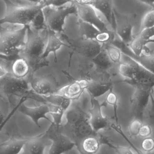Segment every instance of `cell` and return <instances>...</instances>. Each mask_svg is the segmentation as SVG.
Wrapping results in <instances>:
<instances>
[{"label": "cell", "mask_w": 154, "mask_h": 154, "mask_svg": "<svg viewBox=\"0 0 154 154\" xmlns=\"http://www.w3.org/2000/svg\"><path fill=\"white\" fill-rule=\"evenodd\" d=\"M44 30H36L28 26L25 46L18 54L19 57L28 61L33 74L40 69L48 66L49 64L48 60L42 58L48 38V32L44 35L42 34Z\"/></svg>", "instance_id": "obj_1"}, {"label": "cell", "mask_w": 154, "mask_h": 154, "mask_svg": "<svg viewBox=\"0 0 154 154\" xmlns=\"http://www.w3.org/2000/svg\"><path fill=\"white\" fill-rule=\"evenodd\" d=\"M0 26V57L12 60L25 46L28 26L17 29V25Z\"/></svg>", "instance_id": "obj_2"}, {"label": "cell", "mask_w": 154, "mask_h": 154, "mask_svg": "<svg viewBox=\"0 0 154 154\" xmlns=\"http://www.w3.org/2000/svg\"><path fill=\"white\" fill-rule=\"evenodd\" d=\"M0 95L2 98L8 100L11 104L12 99L16 97L20 100L26 98L44 104L46 103L42 96L38 95L32 89L28 77L19 79L14 76L11 73L0 78Z\"/></svg>", "instance_id": "obj_3"}, {"label": "cell", "mask_w": 154, "mask_h": 154, "mask_svg": "<svg viewBox=\"0 0 154 154\" xmlns=\"http://www.w3.org/2000/svg\"><path fill=\"white\" fill-rule=\"evenodd\" d=\"M6 5L5 15L0 19V26L5 23L30 26L35 17L45 7L44 4L22 5L12 0H2Z\"/></svg>", "instance_id": "obj_4"}, {"label": "cell", "mask_w": 154, "mask_h": 154, "mask_svg": "<svg viewBox=\"0 0 154 154\" xmlns=\"http://www.w3.org/2000/svg\"><path fill=\"white\" fill-rule=\"evenodd\" d=\"M42 11L48 29L60 34L64 33L66 18L71 14L77 15L76 6L73 2L59 7L51 5L45 6Z\"/></svg>", "instance_id": "obj_5"}, {"label": "cell", "mask_w": 154, "mask_h": 154, "mask_svg": "<svg viewBox=\"0 0 154 154\" xmlns=\"http://www.w3.org/2000/svg\"><path fill=\"white\" fill-rule=\"evenodd\" d=\"M114 29L118 37L123 42L128 45L133 40V30L137 22L136 14H128L121 13L114 7Z\"/></svg>", "instance_id": "obj_6"}, {"label": "cell", "mask_w": 154, "mask_h": 154, "mask_svg": "<svg viewBox=\"0 0 154 154\" xmlns=\"http://www.w3.org/2000/svg\"><path fill=\"white\" fill-rule=\"evenodd\" d=\"M130 65V71L127 79L122 82L128 83L133 87L139 85L153 88L154 86V75L145 68L133 58L124 55Z\"/></svg>", "instance_id": "obj_7"}, {"label": "cell", "mask_w": 154, "mask_h": 154, "mask_svg": "<svg viewBox=\"0 0 154 154\" xmlns=\"http://www.w3.org/2000/svg\"><path fill=\"white\" fill-rule=\"evenodd\" d=\"M60 35L62 38L66 41L70 48L74 51L90 59L97 56L102 49V44L95 40L82 37L76 39L71 38L65 33Z\"/></svg>", "instance_id": "obj_8"}, {"label": "cell", "mask_w": 154, "mask_h": 154, "mask_svg": "<svg viewBox=\"0 0 154 154\" xmlns=\"http://www.w3.org/2000/svg\"><path fill=\"white\" fill-rule=\"evenodd\" d=\"M60 125L52 122L48 129L45 132L48 139L52 142L49 154H63L69 152L75 146L68 137L62 134Z\"/></svg>", "instance_id": "obj_9"}, {"label": "cell", "mask_w": 154, "mask_h": 154, "mask_svg": "<svg viewBox=\"0 0 154 154\" xmlns=\"http://www.w3.org/2000/svg\"><path fill=\"white\" fill-rule=\"evenodd\" d=\"M134 87V92L130 99L131 113L134 119H140L144 122L152 88L139 85Z\"/></svg>", "instance_id": "obj_10"}, {"label": "cell", "mask_w": 154, "mask_h": 154, "mask_svg": "<svg viewBox=\"0 0 154 154\" xmlns=\"http://www.w3.org/2000/svg\"><path fill=\"white\" fill-rule=\"evenodd\" d=\"M28 79L32 89L40 96L56 94L60 88L59 82L55 77L51 75L35 77L34 75L30 74Z\"/></svg>", "instance_id": "obj_11"}, {"label": "cell", "mask_w": 154, "mask_h": 154, "mask_svg": "<svg viewBox=\"0 0 154 154\" xmlns=\"http://www.w3.org/2000/svg\"><path fill=\"white\" fill-rule=\"evenodd\" d=\"M89 119L71 125L67 124L61 125L60 130L62 134L68 137L76 146L83 138L96 132L91 127Z\"/></svg>", "instance_id": "obj_12"}, {"label": "cell", "mask_w": 154, "mask_h": 154, "mask_svg": "<svg viewBox=\"0 0 154 154\" xmlns=\"http://www.w3.org/2000/svg\"><path fill=\"white\" fill-rule=\"evenodd\" d=\"M114 46L118 48L122 54L133 58L141 64L145 68L154 75V50L146 47L143 53L139 56L135 55L128 45L121 40L115 42Z\"/></svg>", "instance_id": "obj_13"}, {"label": "cell", "mask_w": 154, "mask_h": 154, "mask_svg": "<svg viewBox=\"0 0 154 154\" xmlns=\"http://www.w3.org/2000/svg\"><path fill=\"white\" fill-rule=\"evenodd\" d=\"M91 107L88 111L89 112V122L94 131L98 133L99 130L111 128L112 123L107 117L102 115L101 108L106 107L107 103L106 101L100 104L95 98L91 97Z\"/></svg>", "instance_id": "obj_14"}, {"label": "cell", "mask_w": 154, "mask_h": 154, "mask_svg": "<svg viewBox=\"0 0 154 154\" xmlns=\"http://www.w3.org/2000/svg\"><path fill=\"white\" fill-rule=\"evenodd\" d=\"M75 4L76 6L77 15L79 16V19L92 24L100 31L111 29L109 28V26L111 27L110 25L97 14L96 9L92 5L78 3Z\"/></svg>", "instance_id": "obj_15"}, {"label": "cell", "mask_w": 154, "mask_h": 154, "mask_svg": "<svg viewBox=\"0 0 154 154\" xmlns=\"http://www.w3.org/2000/svg\"><path fill=\"white\" fill-rule=\"evenodd\" d=\"M110 140L97 132L86 137L75 146L80 154H96L101 145L107 144Z\"/></svg>", "instance_id": "obj_16"}, {"label": "cell", "mask_w": 154, "mask_h": 154, "mask_svg": "<svg viewBox=\"0 0 154 154\" xmlns=\"http://www.w3.org/2000/svg\"><path fill=\"white\" fill-rule=\"evenodd\" d=\"M18 110L22 114L29 117L38 128L41 127L39 121L41 119H46L51 123L52 122L46 116L47 114L49 113V108L47 103L32 108L27 107L23 103L19 107Z\"/></svg>", "instance_id": "obj_17"}, {"label": "cell", "mask_w": 154, "mask_h": 154, "mask_svg": "<svg viewBox=\"0 0 154 154\" xmlns=\"http://www.w3.org/2000/svg\"><path fill=\"white\" fill-rule=\"evenodd\" d=\"M49 140L45 133L29 137L23 149V154H44L45 148L49 145Z\"/></svg>", "instance_id": "obj_18"}, {"label": "cell", "mask_w": 154, "mask_h": 154, "mask_svg": "<svg viewBox=\"0 0 154 154\" xmlns=\"http://www.w3.org/2000/svg\"><path fill=\"white\" fill-rule=\"evenodd\" d=\"M88 80L86 79L75 80L70 84L60 88L58 91V94L63 95L71 100H76L86 90Z\"/></svg>", "instance_id": "obj_19"}, {"label": "cell", "mask_w": 154, "mask_h": 154, "mask_svg": "<svg viewBox=\"0 0 154 154\" xmlns=\"http://www.w3.org/2000/svg\"><path fill=\"white\" fill-rule=\"evenodd\" d=\"M48 42L42 58V60H47L49 54L53 53L54 55V61L55 63H57V51L63 46L69 48H70V47L62 42L55 32L48 29Z\"/></svg>", "instance_id": "obj_20"}, {"label": "cell", "mask_w": 154, "mask_h": 154, "mask_svg": "<svg viewBox=\"0 0 154 154\" xmlns=\"http://www.w3.org/2000/svg\"><path fill=\"white\" fill-rule=\"evenodd\" d=\"M10 73L14 76L19 79H23L32 74L31 69L28 61L18 56L13 60H11Z\"/></svg>", "instance_id": "obj_21"}, {"label": "cell", "mask_w": 154, "mask_h": 154, "mask_svg": "<svg viewBox=\"0 0 154 154\" xmlns=\"http://www.w3.org/2000/svg\"><path fill=\"white\" fill-rule=\"evenodd\" d=\"M89 5H92L96 10L99 11L103 14L106 18V21L114 30L113 10L114 7L113 0H93Z\"/></svg>", "instance_id": "obj_22"}, {"label": "cell", "mask_w": 154, "mask_h": 154, "mask_svg": "<svg viewBox=\"0 0 154 154\" xmlns=\"http://www.w3.org/2000/svg\"><path fill=\"white\" fill-rule=\"evenodd\" d=\"M29 138L23 139L12 138L0 144V154H19L23 149Z\"/></svg>", "instance_id": "obj_23"}, {"label": "cell", "mask_w": 154, "mask_h": 154, "mask_svg": "<svg viewBox=\"0 0 154 154\" xmlns=\"http://www.w3.org/2000/svg\"><path fill=\"white\" fill-rule=\"evenodd\" d=\"M115 83L117 82L96 83L88 81L86 90L88 92L91 97L96 98L113 89V85Z\"/></svg>", "instance_id": "obj_24"}, {"label": "cell", "mask_w": 154, "mask_h": 154, "mask_svg": "<svg viewBox=\"0 0 154 154\" xmlns=\"http://www.w3.org/2000/svg\"><path fill=\"white\" fill-rule=\"evenodd\" d=\"M66 113L68 125H74L82 120L90 118V116L85 113L79 106H74L68 109Z\"/></svg>", "instance_id": "obj_25"}, {"label": "cell", "mask_w": 154, "mask_h": 154, "mask_svg": "<svg viewBox=\"0 0 154 154\" xmlns=\"http://www.w3.org/2000/svg\"><path fill=\"white\" fill-rule=\"evenodd\" d=\"M78 25L80 37H84L86 38L95 40L97 35L100 31L92 24L83 21L79 19L78 20Z\"/></svg>", "instance_id": "obj_26"}, {"label": "cell", "mask_w": 154, "mask_h": 154, "mask_svg": "<svg viewBox=\"0 0 154 154\" xmlns=\"http://www.w3.org/2000/svg\"><path fill=\"white\" fill-rule=\"evenodd\" d=\"M42 97L46 100V103L61 107L66 112L70 107L72 100L58 93Z\"/></svg>", "instance_id": "obj_27"}, {"label": "cell", "mask_w": 154, "mask_h": 154, "mask_svg": "<svg viewBox=\"0 0 154 154\" xmlns=\"http://www.w3.org/2000/svg\"><path fill=\"white\" fill-rule=\"evenodd\" d=\"M92 63L100 70H106L110 68L114 63L111 61L107 53L102 45L101 51L91 59Z\"/></svg>", "instance_id": "obj_28"}, {"label": "cell", "mask_w": 154, "mask_h": 154, "mask_svg": "<svg viewBox=\"0 0 154 154\" xmlns=\"http://www.w3.org/2000/svg\"><path fill=\"white\" fill-rule=\"evenodd\" d=\"M111 61L114 64L121 62L122 53L120 50L110 43L102 44Z\"/></svg>", "instance_id": "obj_29"}, {"label": "cell", "mask_w": 154, "mask_h": 154, "mask_svg": "<svg viewBox=\"0 0 154 154\" xmlns=\"http://www.w3.org/2000/svg\"><path fill=\"white\" fill-rule=\"evenodd\" d=\"M47 103L49 108V113L52 116L53 123L57 125H61L63 116L66 111L61 107L53 104Z\"/></svg>", "instance_id": "obj_30"}, {"label": "cell", "mask_w": 154, "mask_h": 154, "mask_svg": "<svg viewBox=\"0 0 154 154\" xmlns=\"http://www.w3.org/2000/svg\"><path fill=\"white\" fill-rule=\"evenodd\" d=\"M106 102L107 104L111 105L114 109V119L116 124L119 125L118 117V99L116 94L113 91V89L110 90L106 98Z\"/></svg>", "instance_id": "obj_31"}, {"label": "cell", "mask_w": 154, "mask_h": 154, "mask_svg": "<svg viewBox=\"0 0 154 154\" xmlns=\"http://www.w3.org/2000/svg\"><path fill=\"white\" fill-rule=\"evenodd\" d=\"M154 27V7L145 14L142 19L139 31Z\"/></svg>", "instance_id": "obj_32"}, {"label": "cell", "mask_w": 154, "mask_h": 154, "mask_svg": "<svg viewBox=\"0 0 154 154\" xmlns=\"http://www.w3.org/2000/svg\"><path fill=\"white\" fill-rule=\"evenodd\" d=\"M144 122L140 119H134L128 127V133L131 137H135L139 135V131Z\"/></svg>", "instance_id": "obj_33"}, {"label": "cell", "mask_w": 154, "mask_h": 154, "mask_svg": "<svg viewBox=\"0 0 154 154\" xmlns=\"http://www.w3.org/2000/svg\"><path fill=\"white\" fill-rule=\"evenodd\" d=\"M28 100V99L26 98H22L19 101V102L17 103V105L13 108L12 109L11 111L9 113V115L6 117L5 118V119L4 121L3 122L2 124L0 125V133H1V131H2V129L5 126V125H6V123L9 121V120L11 119V118L14 115V113L16 112V111L17 110H18V108H19V107L20 106V105H21L23 103H24L26 100Z\"/></svg>", "instance_id": "obj_34"}, {"label": "cell", "mask_w": 154, "mask_h": 154, "mask_svg": "<svg viewBox=\"0 0 154 154\" xmlns=\"http://www.w3.org/2000/svg\"><path fill=\"white\" fill-rule=\"evenodd\" d=\"M107 145L114 149L117 154H137V153L133 152L130 147H122L115 145L111 143V141L108 143Z\"/></svg>", "instance_id": "obj_35"}, {"label": "cell", "mask_w": 154, "mask_h": 154, "mask_svg": "<svg viewBox=\"0 0 154 154\" xmlns=\"http://www.w3.org/2000/svg\"><path fill=\"white\" fill-rule=\"evenodd\" d=\"M143 151L145 153L150 152L154 149V139L152 137L145 138L142 143Z\"/></svg>", "instance_id": "obj_36"}, {"label": "cell", "mask_w": 154, "mask_h": 154, "mask_svg": "<svg viewBox=\"0 0 154 154\" xmlns=\"http://www.w3.org/2000/svg\"><path fill=\"white\" fill-rule=\"evenodd\" d=\"M152 126L149 123L144 122L140 128L139 136L143 138L149 137L152 134Z\"/></svg>", "instance_id": "obj_37"}, {"label": "cell", "mask_w": 154, "mask_h": 154, "mask_svg": "<svg viewBox=\"0 0 154 154\" xmlns=\"http://www.w3.org/2000/svg\"><path fill=\"white\" fill-rule=\"evenodd\" d=\"M70 2H71L70 0H53L51 5L59 7L63 6Z\"/></svg>", "instance_id": "obj_38"}, {"label": "cell", "mask_w": 154, "mask_h": 154, "mask_svg": "<svg viewBox=\"0 0 154 154\" xmlns=\"http://www.w3.org/2000/svg\"><path fill=\"white\" fill-rule=\"evenodd\" d=\"M93 0H70L71 2L80 4H90Z\"/></svg>", "instance_id": "obj_39"}, {"label": "cell", "mask_w": 154, "mask_h": 154, "mask_svg": "<svg viewBox=\"0 0 154 154\" xmlns=\"http://www.w3.org/2000/svg\"><path fill=\"white\" fill-rule=\"evenodd\" d=\"M141 2L150 5L152 8L154 7V0H139Z\"/></svg>", "instance_id": "obj_40"}, {"label": "cell", "mask_w": 154, "mask_h": 154, "mask_svg": "<svg viewBox=\"0 0 154 154\" xmlns=\"http://www.w3.org/2000/svg\"><path fill=\"white\" fill-rule=\"evenodd\" d=\"M31 2L32 3L35 4H38L43 3V0H26Z\"/></svg>", "instance_id": "obj_41"}, {"label": "cell", "mask_w": 154, "mask_h": 154, "mask_svg": "<svg viewBox=\"0 0 154 154\" xmlns=\"http://www.w3.org/2000/svg\"><path fill=\"white\" fill-rule=\"evenodd\" d=\"M52 1L53 0H43V3L45 6H48L52 5Z\"/></svg>", "instance_id": "obj_42"}, {"label": "cell", "mask_w": 154, "mask_h": 154, "mask_svg": "<svg viewBox=\"0 0 154 154\" xmlns=\"http://www.w3.org/2000/svg\"><path fill=\"white\" fill-rule=\"evenodd\" d=\"M5 118L6 117H5V115L0 111V125L2 124L3 122L5 119Z\"/></svg>", "instance_id": "obj_43"}, {"label": "cell", "mask_w": 154, "mask_h": 154, "mask_svg": "<svg viewBox=\"0 0 154 154\" xmlns=\"http://www.w3.org/2000/svg\"><path fill=\"white\" fill-rule=\"evenodd\" d=\"M151 101L154 104V86L152 89V92H151Z\"/></svg>", "instance_id": "obj_44"}, {"label": "cell", "mask_w": 154, "mask_h": 154, "mask_svg": "<svg viewBox=\"0 0 154 154\" xmlns=\"http://www.w3.org/2000/svg\"><path fill=\"white\" fill-rule=\"evenodd\" d=\"M146 154H154V149L152 152H150L145 153Z\"/></svg>", "instance_id": "obj_45"}, {"label": "cell", "mask_w": 154, "mask_h": 154, "mask_svg": "<svg viewBox=\"0 0 154 154\" xmlns=\"http://www.w3.org/2000/svg\"><path fill=\"white\" fill-rule=\"evenodd\" d=\"M150 42H153V43H154V38H153L152 39L150 40L149 41V43H150Z\"/></svg>", "instance_id": "obj_46"}, {"label": "cell", "mask_w": 154, "mask_h": 154, "mask_svg": "<svg viewBox=\"0 0 154 154\" xmlns=\"http://www.w3.org/2000/svg\"><path fill=\"white\" fill-rule=\"evenodd\" d=\"M0 97H1V98H2V97H1V95H0Z\"/></svg>", "instance_id": "obj_47"}]
</instances>
